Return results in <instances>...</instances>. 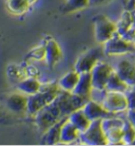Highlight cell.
Returning a JSON list of instances; mask_svg holds the SVG:
<instances>
[{
	"instance_id": "1",
	"label": "cell",
	"mask_w": 135,
	"mask_h": 146,
	"mask_svg": "<svg viewBox=\"0 0 135 146\" xmlns=\"http://www.w3.org/2000/svg\"><path fill=\"white\" fill-rule=\"evenodd\" d=\"M89 100L90 99L74 94L73 92L60 90L57 98L53 102L56 103V105L58 106L62 117H68L70 113H72L73 111L82 108Z\"/></svg>"
},
{
	"instance_id": "2",
	"label": "cell",
	"mask_w": 135,
	"mask_h": 146,
	"mask_svg": "<svg viewBox=\"0 0 135 146\" xmlns=\"http://www.w3.org/2000/svg\"><path fill=\"white\" fill-rule=\"evenodd\" d=\"M34 117H35V123H36L37 127L42 132L47 131L57 121L63 117L55 102L47 104V106L39 110Z\"/></svg>"
},
{
	"instance_id": "3",
	"label": "cell",
	"mask_w": 135,
	"mask_h": 146,
	"mask_svg": "<svg viewBox=\"0 0 135 146\" xmlns=\"http://www.w3.org/2000/svg\"><path fill=\"white\" fill-rule=\"evenodd\" d=\"M94 35L96 41L103 44L116 33V23L110 20L105 15H97L93 17Z\"/></svg>"
},
{
	"instance_id": "4",
	"label": "cell",
	"mask_w": 135,
	"mask_h": 146,
	"mask_svg": "<svg viewBox=\"0 0 135 146\" xmlns=\"http://www.w3.org/2000/svg\"><path fill=\"white\" fill-rule=\"evenodd\" d=\"M103 53L110 56L122 55L127 53L135 52V44L131 41L126 40L119 34L115 33L107 42H105Z\"/></svg>"
},
{
	"instance_id": "5",
	"label": "cell",
	"mask_w": 135,
	"mask_h": 146,
	"mask_svg": "<svg viewBox=\"0 0 135 146\" xmlns=\"http://www.w3.org/2000/svg\"><path fill=\"white\" fill-rule=\"evenodd\" d=\"M101 105L111 114L128 110V101L124 92L108 91L102 100Z\"/></svg>"
},
{
	"instance_id": "6",
	"label": "cell",
	"mask_w": 135,
	"mask_h": 146,
	"mask_svg": "<svg viewBox=\"0 0 135 146\" xmlns=\"http://www.w3.org/2000/svg\"><path fill=\"white\" fill-rule=\"evenodd\" d=\"M79 139L84 144L89 145H106L108 144L105 131L101 127V120L92 121L89 128L80 133Z\"/></svg>"
},
{
	"instance_id": "7",
	"label": "cell",
	"mask_w": 135,
	"mask_h": 146,
	"mask_svg": "<svg viewBox=\"0 0 135 146\" xmlns=\"http://www.w3.org/2000/svg\"><path fill=\"white\" fill-rule=\"evenodd\" d=\"M113 71V68L110 66L109 64L99 60L90 72L91 73L93 89H97L99 91L105 90L107 82H108L111 73Z\"/></svg>"
},
{
	"instance_id": "8",
	"label": "cell",
	"mask_w": 135,
	"mask_h": 146,
	"mask_svg": "<svg viewBox=\"0 0 135 146\" xmlns=\"http://www.w3.org/2000/svg\"><path fill=\"white\" fill-rule=\"evenodd\" d=\"M103 51H101L99 48L97 49H92L90 51L86 52L81 54L78 59L75 62L74 70L79 73L91 72V70L94 68V66L100 60Z\"/></svg>"
},
{
	"instance_id": "9",
	"label": "cell",
	"mask_w": 135,
	"mask_h": 146,
	"mask_svg": "<svg viewBox=\"0 0 135 146\" xmlns=\"http://www.w3.org/2000/svg\"><path fill=\"white\" fill-rule=\"evenodd\" d=\"M118 77L128 87H135V65L127 59H122L117 64L114 70Z\"/></svg>"
},
{
	"instance_id": "10",
	"label": "cell",
	"mask_w": 135,
	"mask_h": 146,
	"mask_svg": "<svg viewBox=\"0 0 135 146\" xmlns=\"http://www.w3.org/2000/svg\"><path fill=\"white\" fill-rule=\"evenodd\" d=\"M44 49H45V56L44 60L47 62L49 68H54L62 58V52L60 49V46L58 42L54 40L53 38L47 39L44 44Z\"/></svg>"
},
{
	"instance_id": "11",
	"label": "cell",
	"mask_w": 135,
	"mask_h": 146,
	"mask_svg": "<svg viewBox=\"0 0 135 146\" xmlns=\"http://www.w3.org/2000/svg\"><path fill=\"white\" fill-rule=\"evenodd\" d=\"M82 110L91 121L102 120V119H106V117L113 115L110 112H108L101 104L95 102V101H91V100H89L88 102L84 104V106L82 107Z\"/></svg>"
},
{
	"instance_id": "12",
	"label": "cell",
	"mask_w": 135,
	"mask_h": 146,
	"mask_svg": "<svg viewBox=\"0 0 135 146\" xmlns=\"http://www.w3.org/2000/svg\"><path fill=\"white\" fill-rule=\"evenodd\" d=\"M7 107L10 111L14 113L26 112V103H28V95L23 93H12L7 98Z\"/></svg>"
},
{
	"instance_id": "13",
	"label": "cell",
	"mask_w": 135,
	"mask_h": 146,
	"mask_svg": "<svg viewBox=\"0 0 135 146\" xmlns=\"http://www.w3.org/2000/svg\"><path fill=\"white\" fill-rule=\"evenodd\" d=\"M92 89V78H91V73L86 72V73H80L79 75V80L77 82L76 86L73 89V93L77 94L82 98H87L90 99V95H91Z\"/></svg>"
},
{
	"instance_id": "14",
	"label": "cell",
	"mask_w": 135,
	"mask_h": 146,
	"mask_svg": "<svg viewBox=\"0 0 135 146\" xmlns=\"http://www.w3.org/2000/svg\"><path fill=\"white\" fill-rule=\"evenodd\" d=\"M68 120L79 130L80 133L84 132L88 129L92 122V121L87 117V114L84 113L82 108L77 109V110H75V111H73L72 113H70L69 115H68Z\"/></svg>"
},
{
	"instance_id": "15",
	"label": "cell",
	"mask_w": 135,
	"mask_h": 146,
	"mask_svg": "<svg viewBox=\"0 0 135 146\" xmlns=\"http://www.w3.org/2000/svg\"><path fill=\"white\" fill-rule=\"evenodd\" d=\"M80 132L74 126L67 117V120L63 122V124L60 129V138L59 141L62 143H72L79 139Z\"/></svg>"
},
{
	"instance_id": "16",
	"label": "cell",
	"mask_w": 135,
	"mask_h": 146,
	"mask_svg": "<svg viewBox=\"0 0 135 146\" xmlns=\"http://www.w3.org/2000/svg\"><path fill=\"white\" fill-rule=\"evenodd\" d=\"M41 83L37 80L36 77L26 76L24 78L20 80V82L17 85V89L19 91L26 95L35 94L40 90Z\"/></svg>"
},
{
	"instance_id": "17",
	"label": "cell",
	"mask_w": 135,
	"mask_h": 146,
	"mask_svg": "<svg viewBox=\"0 0 135 146\" xmlns=\"http://www.w3.org/2000/svg\"><path fill=\"white\" fill-rule=\"evenodd\" d=\"M47 106V102L40 92L35 94L28 95V103H26V112L31 115H35L39 110Z\"/></svg>"
},
{
	"instance_id": "18",
	"label": "cell",
	"mask_w": 135,
	"mask_h": 146,
	"mask_svg": "<svg viewBox=\"0 0 135 146\" xmlns=\"http://www.w3.org/2000/svg\"><path fill=\"white\" fill-rule=\"evenodd\" d=\"M79 75L80 74L75 70H72V71L66 73L58 82L59 88L61 90H65V91L72 92L76 86L78 80H79Z\"/></svg>"
},
{
	"instance_id": "19",
	"label": "cell",
	"mask_w": 135,
	"mask_h": 146,
	"mask_svg": "<svg viewBox=\"0 0 135 146\" xmlns=\"http://www.w3.org/2000/svg\"><path fill=\"white\" fill-rule=\"evenodd\" d=\"M68 117H61L59 121H57L52 127H50L47 131H44V143L47 144H55L59 142L60 138V129L63 124V122L67 120Z\"/></svg>"
},
{
	"instance_id": "20",
	"label": "cell",
	"mask_w": 135,
	"mask_h": 146,
	"mask_svg": "<svg viewBox=\"0 0 135 146\" xmlns=\"http://www.w3.org/2000/svg\"><path fill=\"white\" fill-rule=\"evenodd\" d=\"M60 90L61 89L59 88L58 84L53 82V83H47V84H41L39 92L42 94V96L44 98L47 105V104L52 103L57 98V95L60 92Z\"/></svg>"
},
{
	"instance_id": "21",
	"label": "cell",
	"mask_w": 135,
	"mask_h": 146,
	"mask_svg": "<svg viewBox=\"0 0 135 146\" xmlns=\"http://www.w3.org/2000/svg\"><path fill=\"white\" fill-rule=\"evenodd\" d=\"M129 88L130 87H128V86L118 77V75L115 73V71H113V72L111 73V75H110L108 82H107L106 89H105V90H107V91L124 92V93H126V92L129 90Z\"/></svg>"
},
{
	"instance_id": "22",
	"label": "cell",
	"mask_w": 135,
	"mask_h": 146,
	"mask_svg": "<svg viewBox=\"0 0 135 146\" xmlns=\"http://www.w3.org/2000/svg\"><path fill=\"white\" fill-rule=\"evenodd\" d=\"M133 25V16L131 11H126L121 15L119 21L116 23V33L122 36L126 32H128L131 29Z\"/></svg>"
},
{
	"instance_id": "23",
	"label": "cell",
	"mask_w": 135,
	"mask_h": 146,
	"mask_svg": "<svg viewBox=\"0 0 135 146\" xmlns=\"http://www.w3.org/2000/svg\"><path fill=\"white\" fill-rule=\"evenodd\" d=\"M7 10L14 15L24 14L30 7V4L26 0H7Z\"/></svg>"
},
{
	"instance_id": "24",
	"label": "cell",
	"mask_w": 135,
	"mask_h": 146,
	"mask_svg": "<svg viewBox=\"0 0 135 146\" xmlns=\"http://www.w3.org/2000/svg\"><path fill=\"white\" fill-rule=\"evenodd\" d=\"M108 144H122V126L112 127L105 130Z\"/></svg>"
},
{
	"instance_id": "25",
	"label": "cell",
	"mask_w": 135,
	"mask_h": 146,
	"mask_svg": "<svg viewBox=\"0 0 135 146\" xmlns=\"http://www.w3.org/2000/svg\"><path fill=\"white\" fill-rule=\"evenodd\" d=\"M90 5L89 0H68L62 7L63 13H73L76 11L84 10Z\"/></svg>"
},
{
	"instance_id": "26",
	"label": "cell",
	"mask_w": 135,
	"mask_h": 146,
	"mask_svg": "<svg viewBox=\"0 0 135 146\" xmlns=\"http://www.w3.org/2000/svg\"><path fill=\"white\" fill-rule=\"evenodd\" d=\"M135 140V127L128 120L122 124V144H132Z\"/></svg>"
},
{
	"instance_id": "27",
	"label": "cell",
	"mask_w": 135,
	"mask_h": 146,
	"mask_svg": "<svg viewBox=\"0 0 135 146\" xmlns=\"http://www.w3.org/2000/svg\"><path fill=\"white\" fill-rule=\"evenodd\" d=\"M45 56V49L44 44L39 46V47L34 48L33 50L29 52V54L26 55V59H33V60H44Z\"/></svg>"
},
{
	"instance_id": "28",
	"label": "cell",
	"mask_w": 135,
	"mask_h": 146,
	"mask_svg": "<svg viewBox=\"0 0 135 146\" xmlns=\"http://www.w3.org/2000/svg\"><path fill=\"white\" fill-rule=\"evenodd\" d=\"M126 96L128 101V109H135V87H132V89L129 88L126 92Z\"/></svg>"
},
{
	"instance_id": "29",
	"label": "cell",
	"mask_w": 135,
	"mask_h": 146,
	"mask_svg": "<svg viewBox=\"0 0 135 146\" xmlns=\"http://www.w3.org/2000/svg\"><path fill=\"white\" fill-rule=\"evenodd\" d=\"M128 121L135 127V109H128Z\"/></svg>"
},
{
	"instance_id": "30",
	"label": "cell",
	"mask_w": 135,
	"mask_h": 146,
	"mask_svg": "<svg viewBox=\"0 0 135 146\" xmlns=\"http://www.w3.org/2000/svg\"><path fill=\"white\" fill-rule=\"evenodd\" d=\"M109 1V0H89V3L90 5H98V4H102Z\"/></svg>"
},
{
	"instance_id": "31",
	"label": "cell",
	"mask_w": 135,
	"mask_h": 146,
	"mask_svg": "<svg viewBox=\"0 0 135 146\" xmlns=\"http://www.w3.org/2000/svg\"><path fill=\"white\" fill-rule=\"evenodd\" d=\"M26 1H28V2H29V4L31 5V4H34V3H35L37 0H26Z\"/></svg>"
},
{
	"instance_id": "32",
	"label": "cell",
	"mask_w": 135,
	"mask_h": 146,
	"mask_svg": "<svg viewBox=\"0 0 135 146\" xmlns=\"http://www.w3.org/2000/svg\"><path fill=\"white\" fill-rule=\"evenodd\" d=\"M133 44H135V30H134V40H133Z\"/></svg>"
},
{
	"instance_id": "33",
	"label": "cell",
	"mask_w": 135,
	"mask_h": 146,
	"mask_svg": "<svg viewBox=\"0 0 135 146\" xmlns=\"http://www.w3.org/2000/svg\"><path fill=\"white\" fill-rule=\"evenodd\" d=\"M133 1V3H134V7H135V0H132Z\"/></svg>"
}]
</instances>
